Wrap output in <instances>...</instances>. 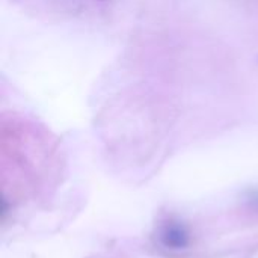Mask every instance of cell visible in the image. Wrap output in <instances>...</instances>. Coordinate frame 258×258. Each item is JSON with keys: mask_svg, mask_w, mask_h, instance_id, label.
Returning <instances> with one entry per match:
<instances>
[{"mask_svg": "<svg viewBox=\"0 0 258 258\" xmlns=\"http://www.w3.org/2000/svg\"><path fill=\"white\" fill-rule=\"evenodd\" d=\"M160 242L165 248L172 251L186 249L190 242L187 228L180 222H168L160 231Z\"/></svg>", "mask_w": 258, "mask_h": 258, "instance_id": "cell-1", "label": "cell"}]
</instances>
